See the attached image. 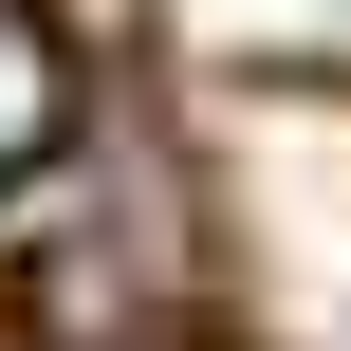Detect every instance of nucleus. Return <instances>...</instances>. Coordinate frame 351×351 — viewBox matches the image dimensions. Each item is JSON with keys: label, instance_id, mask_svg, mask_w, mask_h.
Returning <instances> with one entry per match:
<instances>
[{"label": "nucleus", "instance_id": "nucleus-2", "mask_svg": "<svg viewBox=\"0 0 351 351\" xmlns=\"http://www.w3.org/2000/svg\"><path fill=\"white\" fill-rule=\"evenodd\" d=\"M56 130H74V37H56L37 0H0V185H19Z\"/></svg>", "mask_w": 351, "mask_h": 351}, {"label": "nucleus", "instance_id": "nucleus-1", "mask_svg": "<svg viewBox=\"0 0 351 351\" xmlns=\"http://www.w3.org/2000/svg\"><path fill=\"white\" fill-rule=\"evenodd\" d=\"M0 351H204V185L167 130H56L0 185Z\"/></svg>", "mask_w": 351, "mask_h": 351}]
</instances>
